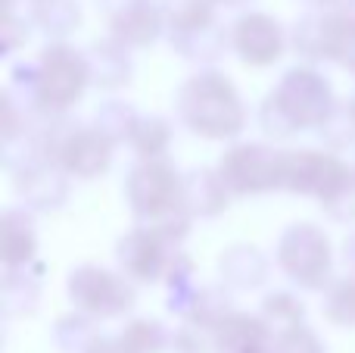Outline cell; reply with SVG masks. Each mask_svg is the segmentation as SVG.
I'll list each match as a JSON object with an SVG mask.
<instances>
[{"label":"cell","mask_w":355,"mask_h":353,"mask_svg":"<svg viewBox=\"0 0 355 353\" xmlns=\"http://www.w3.org/2000/svg\"><path fill=\"white\" fill-rule=\"evenodd\" d=\"M181 119L202 138H231L243 129V104L225 75H196L178 94Z\"/></svg>","instance_id":"7a4b0ae2"},{"label":"cell","mask_w":355,"mask_h":353,"mask_svg":"<svg viewBox=\"0 0 355 353\" xmlns=\"http://www.w3.org/2000/svg\"><path fill=\"white\" fill-rule=\"evenodd\" d=\"M221 3H227V6H237V3H243V0H221Z\"/></svg>","instance_id":"83f0119b"},{"label":"cell","mask_w":355,"mask_h":353,"mask_svg":"<svg viewBox=\"0 0 355 353\" xmlns=\"http://www.w3.org/2000/svg\"><path fill=\"white\" fill-rule=\"evenodd\" d=\"M69 294H72L75 306L91 316L110 319V316H122L131 304H135V291L125 285V279L106 272L97 266H85L78 272H72L69 279Z\"/></svg>","instance_id":"ba28073f"},{"label":"cell","mask_w":355,"mask_h":353,"mask_svg":"<svg viewBox=\"0 0 355 353\" xmlns=\"http://www.w3.org/2000/svg\"><path fill=\"white\" fill-rule=\"evenodd\" d=\"M94 54H97V63L100 66H91V79L100 81V85L112 88V85H122V81H128V60H125L122 50H112V47H94Z\"/></svg>","instance_id":"44dd1931"},{"label":"cell","mask_w":355,"mask_h":353,"mask_svg":"<svg viewBox=\"0 0 355 353\" xmlns=\"http://www.w3.org/2000/svg\"><path fill=\"white\" fill-rule=\"evenodd\" d=\"M275 353H324L318 335L309 331L306 325H290L275 335Z\"/></svg>","instance_id":"603a6c76"},{"label":"cell","mask_w":355,"mask_h":353,"mask_svg":"<svg viewBox=\"0 0 355 353\" xmlns=\"http://www.w3.org/2000/svg\"><path fill=\"white\" fill-rule=\"evenodd\" d=\"M103 6L116 38L125 44H150L159 35V13L150 6V0H106Z\"/></svg>","instance_id":"5bb4252c"},{"label":"cell","mask_w":355,"mask_h":353,"mask_svg":"<svg viewBox=\"0 0 355 353\" xmlns=\"http://www.w3.org/2000/svg\"><path fill=\"white\" fill-rule=\"evenodd\" d=\"M281 266L296 285L324 288L331 279V244L315 225H293L281 238Z\"/></svg>","instance_id":"8992f818"},{"label":"cell","mask_w":355,"mask_h":353,"mask_svg":"<svg viewBox=\"0 0 355 353\" xmlns=\"http://www.w3.org/2000/svg\"><path fill=\"white\" fill-rule=\"evenodd\" d=\"M218 175L237 194H259L284 188V154L259 144H243L221 156Z\"/></svg>","instance_id":"5b68a950"},{"label":"cell","mask_w":355,"mask_h":353,"mask_svg":"<svg viewBox=\"0 0 355 353\" xmlns=\"http://www.w3.org/2000/svg\"><path fill=\"white\" fill-rule=\"evenodd\" d=\"M41 19L50 22V31H69L78 25V6L72 0H41Z\"/></svg>","instance_id":"d4e9b609"},{"label":"cell","mask_w":355,"mask_h":353,"mask_svg":"<svg viewBox=\"0 0 355 353\" xmlns=\"http://www.w3.org/2000/svg\"><path fill=\"white\" fill-rule=\"evenodd\" d=\"M3 254L6 266H19L35 254V229L25 213H6L3 216Z\"/></svg>","instance_id":"e0dca14e"},{"label":"cell","mask_w":355,"mask_h":353,"mask_svg":"<svg viewBox=\"0 0 355 353\" xmlns=\"http://www.w3.org/2000/svg\"><path fill=\"white\" fill-rule=\"evenodd\" d=\"M128 197H131V206H135L137 216L153 219V222H156L153 229L166 231V235H172L168 229H175V225H172L175 213L187 210L181 179L175 175L172 166L153 160V156H150L147 163H141V166L131 172Z\"/></svg>","instance_id":"3957f363"},{"label":"cell","mask_w":355,"mask_h":353,"mask_svg":"<svg viewBox=\"0 0 355 353\" xmlns=\"http://www.w3.org/2000/svg\"><path fill=\"white\" fill-rule=\"evenodd\" d=\"M87 353H128V350H125V344L119 338H97Z\"/></svg>","instance_id":"484cf974"},{"label":"cell","mask_w":355,"mask_h":353,"mask_svg":"<svg viewBox=\"0 0 355 353\" xmlns=\"http://www.w3.org/2000/svg\"><path fill=\"white\" fill-rule=\"evenodd\" d=\"M168 22L178 35H190L212 25V3L209 0H166Z\"/></svg>","instance_id":"ac0fdd59"},{"label":"cell","mask_w":355,"mask_h":353,"mask_svg":"<svg viewBox=\"0 0 355 353\" xmlns=\"http://www.w3.org/2000/svg\"><path fill=\"white\" fill-rule=\"evenodd\" d=\"M265 313H268V325H277V329H290V325L302 322V304L290 294H271L265 300Z\"/></svg>","instance_id":"cb8c5ba5"},{"label":"cell","mask_w":355,"mask_h":353,"mask_svg":"<svg viewBox=\"0 0 355 353\" xmlns=\"http://www.w3.org/2000/svg\"><path fill=\"white\" fill-rule=\"evenodd\" d=\"M119 341L125 344L128 353H159L166 347V331L159 322H150V319H137L128 329L119 335Z\"/></svg>","instance_id":"d6986e66"},{"label":"cell","mask_w":355,"mask_h":353,"mask_svg":"<svg viewBox=\"0 0 355 353\" xmlns=\"http://www.w3.org/2000/svg\"><path fill=\"white\" fill-rule=\"evenodd\" d=\"M184 200L187 210L200 216H215L227 206V185L218 172H193L190 181H184Z\"/></svg>","instance_id":"9a60e30c"},{"label":"cell","mask_w":355,"mask_h":353,"mask_svg":"<svg viewBox=\"0 0 355 353\" xmlns=\"http://www.w3.org/2000/svg\"><path fill=\"white\" fill-rule=\"evenodd\" d=\"M60 160L69 172L81 175V179H94L100 175L112 160V138L103 129H85L69 135L60 144Z\"/></svg>","instance_id":"7c38bea8"},{"label":"cell","mask_w":355,"mask_h":353,"mask_svg":"<svg viewBox=\"0 0 355 353\" xmlns=\"http://www.w3.org/2000/svg\"><path fill=\"white\" fill-rule=\"evenodd\" d=\"M221 272L240 288H256L265 279V260L256 247H231L221 256Z\"/></svg>","instance_id":"2e32d148"},{"label":"cell","mask_w":355,"mask_h":353,"mask_svg":"<svg viewBox=\"0 0 355 353\" xmlns=\"http://www.w3.org/2000/svg\"><path fill=\"white\" fill-rule=\"evenodd\" d=\"M168 238L172 235H166V231H159V229L135 231V235H128L119 244V260H122V266L128 269L135 279L156 281L168 263V247H166Z\"/></svg>","instance_id":"4fadbf2b"},{"label":"cell","mask_w":355,"mask_h":353,"mask_svg":"<svg viewBox=\"0 0 355 353\" xmlns=\"http://www.w3.org/2000/svg\"><path fill=\"white\" fill-rule=\"evenodd\" d=\"M324 316L334 325L343 329H355V279H343L327 291L324 300Z\"/></svg>","instance_id":"ffe728a7"},{"label":"cell","mask_w":355,"mask_h":353,"mask_svg":"<svg viewBox=\"0 0 355 353\" xmlns=\"http://www.w3.org/2000/svg\"><path fill=\"white\" fill-rule=\"evenodd\" d=\"M349 169L327 154H315V150H296V154H284V188L296 194H315L321 206L349 181Z\"/></svg>","instance_id":"52a82bcc"},{"label":"cell","mask_w":355,"mask_h":353,"mask_svg":"<svg viewBox=\"0 0 355 353\" xmlns=\"http://www.w3.org/2000/svg\"><path fill=\"white\" fill-rule=\"evenodd\" d=\"M296 44L309 56H327L343 66H355V19L340 13L327 19H309L306 28L296 31Z\"/></svg>","instance_id":"9c48e42d"},{"label":"cell","mask_w":355,"mask_h":353,"mask_svg":"<svg viewBox=\"0 0 355 353\" xmlns=\"http://www.w3.org/2000/svg\"><path fill=\"white\" fill-rule=\"evenodd\" d=\"M131 141L144 156H159L168 144V125L162 119H137L131 125Z\"/></svg>","instance_id":"7402d4cb"},{"label":"cell","mask_w":355,"mask_h":353,"mask_svg":"<svg viewBox=\"0 0 355 353\" xmlns=\"http://www.w3.org/2000/svg\"><path fill=\"white\" fill-rule=\"evenodd\" d=\"M87 79H91V63H85L69 47H50L44 50L37 66L35 94L50 110H66L81 97Z\"/></svg>","instance_id":"277c9868"},{"label":"cell","mask_w":355,"mask_h":353,"mask_svg":"<svg viewBox=\"0 0 355 353\" xmlns=\"http://www.w3.org/2000/svg\"><path fill=\"white\" fill-rule=\"evenodd\" d=\"M346 266L355 272V235L346 238Z\"/></svg>","instance_id":"4316f807"},{"label":"cell","mask_w":355,"mask_h":353,"mask_svg":"<svg viewBox=\"0 0 355 353\" xmlns=\"http://www.w3.org/2000/svg\"><path fill=\"white\" fill-rule=\"evenodd\" d=\"M234 47L243 63L268 66L284 54V31L265 13H250L234 25Z\"/></svg>","instance_id":"8fae6325"},{"label":"cell","mask_w":355,"mask_h":353,"mask_svg":"<svg viewBox=\"0 0 355 353\" xmlns=\"http://www.w3.org/2000/svg\"><path fill=\"white\" fill-rule=\"evenodd\" d=\"M334 116V94L321 75L293 69L284 75L281 88L265 100L262 125L268 135H290L296 129H315Z\"/></svg>","instance_id":"6da1fadb"},{"label":"cell","mask_w":355,"mask_h":353,"mask_svg":"<svg viewBox=\"0 0 355 353\" xmlns=\"http://www.w3.org/2000/svg\"><path fill=\"white\" fill-rule=\"evenodd\" d=\"M212 353H275V331L256 316L225 313L212 331Z\"/></svg>","instance_id":"30bf717a"}]
</instances>
